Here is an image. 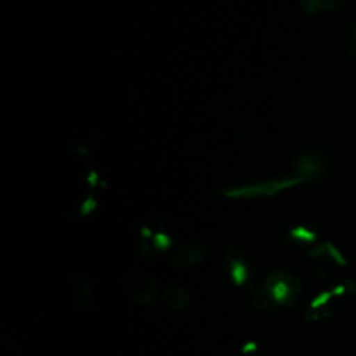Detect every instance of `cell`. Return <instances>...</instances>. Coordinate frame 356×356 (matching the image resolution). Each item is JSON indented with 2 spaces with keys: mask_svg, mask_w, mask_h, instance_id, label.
<instances>
[{
  "mask_svg": "<svg viewBox=\"0 0 356 356\" xmlns=\"http://www.w3.org/2000/svg\"><path fill=\"white\" fill-rule=\"evenodd\" d=\"M302 293L300 280L282 270H274L263 282L260 289V299L267 305L268 309L278 306L293 305Z\"/></svg>",
  "mask_w": 356,
  "mask_h": 356,
  "instance_id": "1",
  "label": "cell"
},
{
  "mask_svg": "<svg viewBox=\"0 0 356 356\" xmlns=\"http://www.w3.org/2000/svg\"><path fill=\"white\" fill-rule=\"evenodd\" d=\"M303 181L299 177L286 178H273L267 181H260L248 185H238L221 189V195L229 199H257V197H271L278 195L285 189H291Z\"/></svg>",
  "mask_w": 356,
  "mask_h": 356,
  "instance_id": "2",
  "label": "cell"
},
{
  "mask_svg": "<svg viewBox=\"0 0 356 356\" xmlns=\"http://www.w3.org/2000/svg\"><path fill=\"white\" fill-rule=\"evenodd\" d=\"M122 289L138 305H149L157 296V282L150 274L140 270H131L124 275Z\"/></svg>",
  "mask_w": 356,
  "mask_h": 356,
  "instance_id": "3",
  "label": "cell"
},
{
  "mask_svg": "<svg viewBox=\"0 0 356 356\" xmlns=\"http://www.w3.org/2000/svg\"><path fill=\"white\" fill-rule=\"evenodd\" d=\"M293 170L296 177L303 182H317L325 175L328 163L318 149L306 147L296 153L293 159Z\"/></svg>",
  "mask_w": 356,
  "mask_h": 356,
  "instance_id": "4",
  "label": "cell"
},
{
  "mask_svg": "<svg viewBox=\"0 0 356 356\" xmlns=\"http://www.w3.org/2000/svg\"><path fill=\"white\" fill-rule=\"evenodd\" d=\"M209 253V245L200 241H191L179 245L172 253L171 263L179 268H192Z\"/></svg>",
  "mask_w": 356,
  "mask_h": 356,
  "instance_id": "5",
  "label": "cell"
},
{
  "mask_svg": "<svg viewBox=\"0 0 356 356\" xmlns=\"http://www.w3.org/2000/svg\"><path fill=\"white\" fill-rule=\"evenodd\" d=\"M191 302V295L182 286H170L161 293V303L170 310H182Z\"/></svg>",
  "mask_w": 356,
  "mask_h": 356,
  "instance_id": "6",
  "label": "cell"
},
{
  "mask_svg": "<svg viewBox=\"0 0 356 356\" xmlns=\"http://www.w3.org/2000/svg\"><path fill=\"white\" fill-rule=\"evenodd\" d=\"M306 14L331 13L343 7V0H298Z\"/></svg>",
  "mask_w": 356,
  "mask_h": 356,
  "instance_id": "7",
  "label": "cell"
},
{
  "mask_svg": "<svg viewBox=\"0 0 356 356\" xmlns=\"http://www.w3.org/2000/svg\"><path fill=\"white\" fill-rule=\"evenodd\" d=\"M229 271H231V278L235 285H242L248 278L246 264L236 257L229 260Z\"/></svg>",
  "mask_w": 356,
  "mask_h": 356,
  "instance_id": "8",
  "label": "cell"
},
{
  "mask_svg": "<svg viewBox=\"0 0 356 356\" xmlns=\"http://www.w3.org/2000/svg\"><path fill=\"white\" fill-rule=\"evenodd\" d=\"M154 242H156V245H157L159 248L165 249V248H168L170 238H168L167 235H164V234H157V235H156V238H154Z\"/></svg>",
  "mask_w": 356,
  "mask_h": 356,
  "instance_id": "9",
  "label": "cell"
},
{
  "mask_svg": "<svg viewBox=\"0 0 356 356\" xmlns=\"http://www.w3.org/2000/svg\"><path fill=\"white\" fill-rule=\"evenodd\" d=\"M350 56L356 58V22L352 28V36H350Z\"/></svg>",
  "mask_w": 356,
  "mask_h": 356,
  "instance_id": "10",
  "label": "cell"
}]
</instances>
